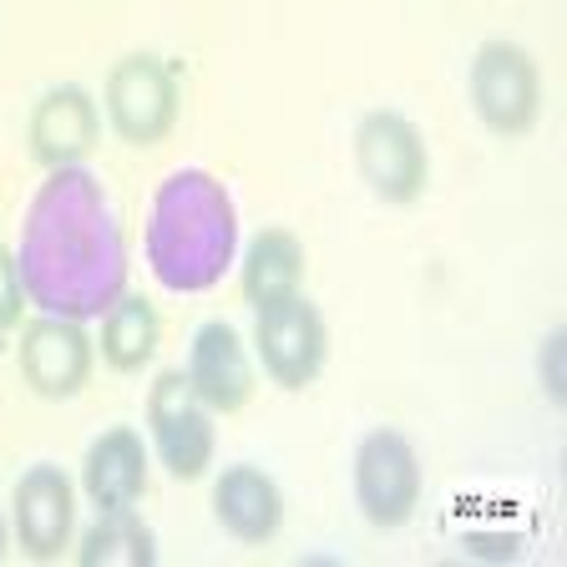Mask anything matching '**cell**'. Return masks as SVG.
I'll use <instances>...</instances> for the list:
<instances>
[{
    "mask_svg": "<svg viewBox=\"0 0 567 567\" xmlns=\"http://www.w3.org/2000/svg\"><path fill=\"white\" fill-rule=\"evenodd\" d=\"M354 167L365 188L390 208H411L431 183V147L421 127L395 106H370L354 122Z\"/></svg>",
    "mask_w": 567,
    "mask_h": 567,
    "instance_id": "cell-6",
    "label": "cell"
},
{
    "mask_svg": "<svg viewBox=\"0 0 567 567\" xmlns=\"http://www.w3.org/2000/svg\"><path fill=\"white\" fill-rule=\"evenodd\" d=\"M102 102L76 82H56L35 96L31 117H25V147L41 167H71L86 163L102 137Z\"/></svg>",
    "mask_w": 567,
    "mask_h": 567,
    "instance_id": "cell-11",
    "label": "cell"
},
{
    "mask_svg": "<svg viewBox=\"0 0 567 567\" xmlns=\"http://www.w3.org/2000/svg\"><path fill=\"white\" fill-rule=\"evenodd\" d=\"M254 365L279 390H305L330 365V324L315 299L289 295L254 309Z\"/></svg>",
    "mask_w": 567,
    "mask_h": 567,
    "instance_id": "cell-7",
    "label": "cell"
},
{
    "mask_svg": "<svg viewBox=\"0 0 567 567\" xmlns=\"http://www.w3.org/2000/svg\"><path fill=\"white\" fill-rule=\"evenodd\" d=\"M305 284V244L295 228L264 224L244 248V299L248 309H264L274 299L299 295Z\"/></svg>",
    "mask_w": 567,
    "mask_h": 567,
    "instance_id": "cell-16",
    "label": "cell"
},
{
    "mask_svg": "<svg viewBox=\"0 0 567 567\" xmlns=\"http://www.w3.org/2000/svg\"><path fill=\"white\" fill-rule=\"evenodd\" d=\"M213 522L244 547H264L279 537L284 527V492L264 466L254 461H234L213 476Z\"/></svg>",
    "mask_w": 567,
    "mask_h": 567,
    "instance_id": "cell-13",
    "label": "cell"
},
{
    "mask_svg": "<svg viewBox=\"0 0 567 567\" xmlns=\"http://www.w3.org/2000/svg\"><path fill=\"white\" fill-rule=\"evenodd\" d=\"M92 370H96V344L82 319L35 315L21 330V375L35 395L66 401V395L92 385Z\"/></svg>",
    "mask_w": 567,
    "mask_h": 567,
    "instance_id": "cell-10",
    "label": "cell"
},
{
    "mask_svg": "<svg viewBox=\"0 0 567 567\" xmlns=\"http://www.w3.org/2000/svg\"><path fill=\"white\" fill-rule=\"evenodd\" d=\"M16 264H21L25 299L41 315L82 319V324L127 289V234L102 177L86 163L51 167L41 177L21 218Z\"/></svg>",
    "mask_w": 567,
    "mask_h": 567,
    "instance_id": "cell-1",
    "label": "cell"
},
{
    "mask_svg": "<svg viewBox=\"0 0 567 567\" xmlns=\"http://www.w3.org/2000/svg\"><path fill=\"white\" fill-rule=\"evenodd\" d=\"M11 537L31 563H51L76 537V482L56 461H35L16 476L11 492Z\"/></svg>",
    "mask_w": 567,
    "mask_h": 567,
    "instance_id": "cell-9",
    "label": "cell"
},
{
    "mask_svg": "<svg viewBox=\"0 0 567 567\" xmlns=\"http://www.w3.org/2000/svg\"><path fill=\"white\" fill-rule=\"evenodd\" d=\"M6 547H11V512H0V557H6Z\"/></svg>",
    "mask_w": 567,
    "mask_h": 567,
    "instance_id": "cell-19",
    "label": "cell"
},
{
    "mask_svg": "<svg viewBox=\"0 0 567 567\" xmlns=\"http://www.w3.org/2000/svg\"><path fill=\"white\" fill-rule=\"evenodd\" d=\"M25 284H21V264H16V248L0 244V334L16 330L25 315Z\"/></svg>",
    "mask_w": 567,
    "mask_h": 567,
    "instance_id": "cell-18",
    "label": "cell"
},
{
    "mask_svg": "<svg viewBox=\"0 0 567 567\" xmlns=\"http://www.w3.org/2000/svg\"><path fill=\"white\" fill-rule=\"evenodd\" d=\"M76 557L86 567H147L157 563V543L153 527L137 517V507H117V512H96V522L76 543Z\"/></svg>",
    "mask_w": 567,
    "mask_h": 567,
    "instance_id": "cell-17",
    "label": "cell"
},
{
    "mask_svg": "<svg viewBox=\"0 0 567 567\" xmlns=\"http://www.w3.org/2000/svg\"><path fill=\"white\" fill-rule=\"evenodd\" d=\"M466 96L486 132L496 137H527L543 117V66L527 47L496 35L472 51L466 66Z\"/></svg>",
    "mask_w": 567,
    "mask_h": 567,
    "instance_id": "cell-3",
    "label": "cell"
},
{
    "mask_svg": "<svg viewBox=\"0 0 567 567\" xmlns=\"http://www.w3.org/2000/svg\"><path fill=\"white\" fill-rule=\"evenodd\" d=\"M183 370H188L193 390L203 395V405H208L213 415L244 411V405L254 401V375H259V365H254V350L244 344L238 324H228V319H203L198 330H193L188 365Z\"/></svg>",
    "mask_w": 567,
    "mask_h": 567,
    "instance_id": "cell-12",
    "label": "cell"
},
{
    "mask_svg": "<svg viewBox=\"0 0 567 567\" xmlns=\"http://www.w3.org/2000/svg\"><path fill=\"white\" fill-rule=\"evenodd\" d=\"M177 106H183V82L177 66L157 51H127L122 61H112L102 86V117L112 122L122 142L132 147H157L173 137Z\"/></svg>",
    "mask_w": 567,
    "mask_h": 567,
    "instance_id": "cell-4",
    "label": "cell"
},
{
    "mask_svg": "<svg viewBox=\"0 0 567 567\" xmlns=\"http://www.w3.org/2000/svg\"><path fill=\"white\" fill-rule=\"evenodd\" d=\"M147 446L157 451L163 472L177 482H198L218 451V425L188 370H163L147 390Z\"/></svg>",
    "mask_w": 567,
    "mask_h": 567,
    "instance_id": "cell-8",
    "label": "cell"
},
{
    "mask_svg": "<svg viewBox=\"0 0 567 567\" xmlns=\"http://www.w3.org/2000/svg\"><path fill=\"white\" fill-rule=\"evenodd\" d=\"M350 486H354V507L370 527H405L421 507L425 476H421V456L415 441L395 425H375L354 441V461H350Z\"/></svg>",
    "mask_w": 567,
    "mask_h": 567,
    "instance_id": "cell-5",
    "label": "cell"
},
{
    "mask_svg": "<svg viewBox=\"0 0 567 567\" xmlns=\"http://www.w3.org/2000/svg\"><path fill=\"white\" fill-rule=\"evenodd\" d=\"M147 269L167 295H208L238 259V208L224 177L208 167H177L153 188L142 224Z\"/></svg>",
    "mask_w": 567,
    "mask_h": 567,
    "instance_id": "cell-2",
    "label": "cell"
},
{
    "mask_svg": "<svg viewBox=\"0 0 567 567\" xmlns=\"http://www.w3.org/2000/svg\"><path fill=\"white\" fill-rule=\"evenodd\" d=\"M82 492L96 512L137 507L142 492H147V436L137 425H106L86 446Z\"/></svg>",
    "mask_w": 567,
    "mask_h": 567,
    "instance_id": "cell-14",
    "label": "cell"
},
{
    "mask_svg": "<svg viewBox=\"0 0 567 567\" xmlns=\"http://www.w3.org/2000/svg\"><path fill=\"white\" fill-rule=\"evenodd\" d=\"M102 334H96V350L117 375H137L157 360V344H163V319L157 305L137 289H122L112 305L102 309Z\"/></svg>",
    "mask_w": 567,
    "mask_h": 567,
    "instance_id": "cell-15",
    "label": "cell"
}]
</instances>
